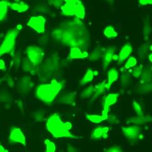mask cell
<instances>
[{
	"label": "cell",
	"instance_id": "6da1fadb",
	"mask_svg": "<svg viewBox=\"0 0 152 152\" xmlns=\"http://www.w3.org/2000/svg\"><path fill=\"white\" fill-rule=\"evenodd\" d=\"M72 125L70 122H64L58 114L54 113L49 117L46 122V128L52 136L56 138L66 137V138L80 139L81 137L73 135L70 132Z\"/></svg>",
	"mask_w": 152,
	"mask_h": 152
},
{
	"label": "cell",
	"instance_id": "7a4b0ae2",
	"mask_svg": "<svg viewBox=\"0 0 152 152\" xmlns=\"http://www.w3.org/2000/svg\"><path fill=\"white\" fill-rule=\"evenodd\" d=\"M65 86V81L58 82L56 80H52L49 84H42L36 88V97L47 104L53 102L57 95L59 94Z\"/></svg>",
	"mask_w": 152,
	"mask_h": 152
},
{
	"label": "cell",
	"instance_id": "3957f363",
	"mask_svg": "<svg viewBox=\"0 0 152 152\" xmlns=\"http://www.w3.org/2000/svg\"><path fill=\"white\" fill-rule=\"evenodd\" d=\"M18 34L19 30L17 28H12L7 32L2 44L0 46V57L5 54L12 55L14 54L16 40Z\"/></svg>",
	"mask_w": 152,
	"mask_h": 152
},
{
	"label": "cell",
	"instance_id": "277c9868",
	"mask_svg": "<svg viewBox=\"0 0 152 152\" xmlns=\"http://www.w3.org/2000/svg\"><path fill=\"white\" fill-rule=\"evenodd\" d=\"M27 58L30 60L36 67L42 61L44 57V52L39 47L36 46H28L26 51Z\"/></svg>",
	"mask_w": 152,
	"mask_h": 152
},
{
	"label": "cell",
	"instance_id": "5b68a950",
	"mask_svg": "<svg viewBox=\"0 0 152 152\" xmlns=\"http://www.w3.org/2000/svg\"><path fill=\"white\" fill-rule=\"evenodd\" d=\"M122 131L126 138L131 142L136 141L142 137L141 136V128L138 125L124 127Z\"/></svg>",
	"mask_w": 152,
	"mask_h": 152
},
{
	"label": "cell",
	"instance_id": "8992f818",
	"mask_svg": "<svg viewBox=\"0 0 152 152\" xmlns=\"http://www.w3.org/2000/svg\"><path fill=\"white\" fill-rule=\"evenodd\" d=\"M45 23L46 19L43 17L36 16L29 19L27 26L38 33H43L45 31Z\"/></svg>",
	"mask_w": 152,
	"mask_h": 152
},
{
	"label": "cell",
	"instance_id": "52a82bcc",
	"mask_svg": "<svg viewBox=\"0 0 152 152\" xmlns=\"http://www.w3.org/2000/svg\"><path fill=\"white\" fill-rule=\"evenodd\" d=\"M9 142L12 144L18 143L26 146V140L22 131L17 127H13L8 138Z\"/></svg>",
	"mask_w": 152,
	"mask_h": 152
},
{
	"label": "cell",
	"instance_id": "ba28073f",
	"mask_svg": "<svg viewBox=\"0 0 152 152\" xmlns=\"http://www.w3.org/2000/svg\"><path fill=\"white\" fill-rule=\"evenodd\" d=\"M115 48L110 47L107 48L103 55V69L105 70L108 68V66L111 64L112 60H113V56L115 55Z\"/></svg>",
	"mask_w": 152,
	"mask_h": 152
},
{
	"label": "cell",
	"instance_id": "9c48e42d",
	"mask_svg": "<svg viewBox=\"0 0 152 152\" xmlns=\"http://www.w3.org/2000/svg\"><path fill=\"white\" fill-rule=\"evenodd\" d=\"M109 128L108 127H98L93 130L91 134V138L93 140L106 139L108 136Z\"/></svg>",
	"mask_w": 152,
	"mask_h": 152
},
{
	"label": "cell",
	"instance_id": "30bf717a",
	"mask_svg": "<svg viewBox=\"0 0 152 152\" xmlns=\"http://www.w3.org/2000/svg\"><path fill=\"white\" fill-rule=\"evenodd\" d=\"M132 47L129 42L125 44L121 48L118 55V63L122 64L132 53Z\"/></svg>",
	"mask_w": 152,
	"mask_h": 152
},
{
	"label": "cell",
	"instance_id": "8fae6325",
	"mask_svg": "<svg viewBox=\"0 0 152 152\" xmlns=\"http://www.w3.org/2000/svg\"><path fill=\"white\" fill-rule=\"evenodd\" d=\"M152 121V117L149 115H142L132 117L129 118L128 122L135 125H144Z\"/></svg>",
	"mask_w": 152,
	"mask_h": 152
},
{
	"label": "cell",
	"instance_id": "7c38bea8",
	"mask_svg": "<svg viewBox=\"0 0 152 152\" xmlns=\"http://www.w3.org/2000/svg\"><path fill=\"white\" fill-rule=\"evenodd\" d=\"M89 56L87 51H81V50L78 47L71 48L69 53V58L71 60L73 59H83L88 58Z\"/></svg>",
	"mask_w": 152,
	"mask_h": 152
},
{
	"label": "cell",
	"instance_id": "4fadbf2b",
	"mask_svg": "<svg viewBox=\"0 0 152 152\" xmlns=\"http://www.w3.org/2000/svg\"><path fill=\"white\" fill-rule=\"evenodd\" d=\"M118 96H119V94L118 93H111L108 94L104 99L103 110L109 111L110 107L117 102Z\"/></svg>",
	"mask_w": 152,
	"mask_h": 152
},
{
	"label": "cell",
	"instance_id": "5bb4252c",
	"mask_svg": "<svg viewBox=\"0 0 152 152\" xmlns=\"http://www.w3.org/2000/svg\"><path fill=\"white\" fill-rule=\"evenodd\" d=\"M74 15L78 18L83 19L85 17V8L83 3L80 1L75 3H72Z\"/></svg>",
	"mask_w": 152,
	"mask_h": 152
},
{
	"label": "cell",
	"instance_id": "9a60e30c",
	"mask_svg": "<svg viewBox=\"0 0 152 152\" xmlns=\"http://www.w3.org/2000/svg\"><path fill=\"white\" fill-rule=\"evenodd\" d=\"M118 72L117 69L112 68L108 71V80L106 83L107 89H110L111 86L118 79Z\"/></svg>",
	"mask_w": 152,
	"mask_h": 152
},
{
	"label": "cell",
	"instance_id": "2e32d148",
	"mask_svg": "<svg viewBox=\"0 0 152 152\" xmlns=\"http://www.w3.org/2000/svg\"><path fill=\"white\" fill-rule=\"evenodd\" d=\"M106 83H107L105 80H103V82L99 83L95 86L94 92L92 97L93 100L98 98L99 96H101L102 94H103L106 90H107L106 88Z\"/></svg>",
	"mask_w": 152,
	"mask_h": 152
},
{
	"label": "cell",
	"instance_id": "e0dca14e",
	"mask_svg": "<svg viewBox=\"0 0 152 152\" xmlns=\"http://www.w3.org/2000/svg\"><path fill=\"white\" fill-rule=\"evenodd\" d=\"M141 84H146L152 81V70L149 67L143 69L141 75Z\"/></svg>",
	"mask_w": 152,
	"mask_h": 152
},
{
	"label": "cell",
	"instance_id": "ac0fdd59",
	"mask_svg": "<svg viewBox=\"0 0 152 152\" xmlns=\"http://www.w3.org/2000/svg\"><path fill=\"white\" fill-rule=\"evenodd\" d=\"M76 95L75 93H65L61 96L59 98V102L64 104H71L74 103L75 100Z\"/></svg>",
	"mask_w": 152,
	"mask_h": 152
},
{
	"label": "cell",
	"instance_id": "d6986e66",
	"mask_svg": "<svg viewBox=\"0 0 152 152\" xmlns=\"http://www.w3.org/2000/svg\"><path fill=\"white\" fill-rule=\"evenodd\" d=\"M9 7L13 10L20 13L25 12L28 9V4L23 2H16L11 3L9 4Z\"/></svg>",
	"mask_w": 152,
	"mask_h": 152
},
{
	"label": "cell",
	"instance_id": "ffe728a7",
	"mask_svg": "<svg viewBox=\"0 0 152 152\" xmlns=\"http://www.w3.org/2000/svg\"><path fill=\"white\" fill-rule=\"evenodd\" d=\"M103 53L104 51L102 48L100 46H98L96 48L91 52V54L88 56V58L89 60H91V61L97 60L103 56Z\"/></svg>",
	"mask_w": 152,
	"mask_h": 152
},
{
	"label": "cell",
	"instance_id": "44dd1931",
	"mask_svg": "<svg viewBox=\"0 0 152 152\" xmlns=\"http://www.w3.org/2000/svg\"><path fill=\"white\" fill-rule=\"evenodd\" d=\"M94 77V73L91 69H88L83 78L80 80V84L84 86L91 82Z\"/></svg>",
	"mask_w": 152,
	"mask_h": 152
},
{
	"label": "cell",
	"instance_id": "7402d4cb",
	"mask_svg": "<svg viewBox=\"0 0 152 152\" xmlns=\"http://www.w3.org/2000/svg\"><path fill=\"white\" fill-rule=\"evenodd\" d=\"M132 83V77L126 72L123 73L121 76V84L122 88H127Z\"/></svg>",
	"mask_w": 152,
	"mask_h": 152
},
{
	"label": "cell",
	"instance_id": "603a6c76",
	"mask_svg": "<svg viewBox=\"0 0 152 152\" xmlns=\"http://www.w3.org/2000/svg\"><path fill=\"white\" fill-rule=\"evenodd\" d=\"M9 3L7 1H0V22L4 20L8 13Z\"/></svg>",
	"mask_w": 152,
	"mask_h": 152
},
{
	"label": "cell",
	"instance_id": "cb8c5ba5",
	"mask_svg": "<svg viewBox=\"0 0 152 152\" xmlns=\"http://www.w3.org/2000/svg\"><path fill=\"white\" fill-rule=\"evenodd\" d=\"M94 92V87L93 86H89L85 88L83 92L80 94V98L83 99H86L93 96Z\"/></svg>",
	"mask_w": 152,
	"mask_h": 152
},
{
	"label": "cell",
	"instance_id": "d4e9b609",
	"mask_svg": "<svg viewBox=\"0 0 152 152\" xmlns=\"http://www.w3.org/2000/svg\"><path fill=\"white\" fill-rule=\"evenodd\" d=\"M137 93L141 94H146L152 91V83L142 84L137 89Z\"/></svg>",
	"mask_w": 152,
	"mask_h": 152
},
{
	"label": "cell",
	"instance_id": "484cf974",
	"mask_svg": "<svg viewBox=\"0 0 152 152\" xmlns=\"http://www.w3.org/2000/svg\"><path fill=\"white\" fill-rule=\"evenodd\" d=\"M104 35L108 38H114L117 36V33L112 26H108L104 30Z\"/></svg>",
	"mask_w": 152,
	"mask_h": 152
},
{
	"label": "cell",
	"instance_id": "4316f807",
	"mask_svg": "<svg viewBox=\"0 0 152 152\" xmlns=\"http://www.w3.org/2000/svg\"><path fill=\"white\" fill-rule=\"evenodd\" d=\"M88 119L94 124H99L102 121H105L102 115H91V114H88L86 115Z\"/></svg>",
	"mask_w": 152,
	"mask_h": 152
},
{
	"label": "cell",
	"instance_id": "83f0119b",
	"mask_svg": "<svg viewBox=\"0 0 152 152\" xmlns=\"http://www.w3.org/2000/svg\"><path fill=\"white\" fill-rule=\"evenodd\" d=\"M148 53V47L147 45H142L138 50V57L141 60L146 58Z\"/></svg>",
	"mask_w": 152,
	"mask_h": 152
},
{
	"label": "cell",
	"instance_id": "f1b7e54d",
	"mask_svg": "<svg viewBox=\"0 0 152 152\" xmlns=\"http://www.w3.org/2000/svg\"><path fill=\"white\" fill-rule=\"evenodd\" d=\"M132 107L135 113H136L137 115H144L143 110H142V108L141 107V104L136 101H134L132 103Z\"/></svg>",
	"mask_w": 152,
	"mask_h": 152
},
{
	"label": "cell",
	"instance_id": "f546056e",
	"mask_svg": "<svg viewBox=\"0 0 152 152\" xmlns=\"http://www.w3.org/2000/svg\"><path fill=\"white\" fill-rule=\"evenodd\" d=\"M142 70H143V66H142V65H140L138 66H136V67H134V69L132 70V77H134L135 78L140 77L141 75Z\"/></svg>",
	"mask_w": 152,
	"mask_h": 152
},
{
	"label": "cell",
	"instance_id": "4dcf8cb0",
	"mask_svg": "<svg viewBox=\"0 0 152 152\" xmlns=\"http://www.w3.org/2000/svg\"><path fill=\"white\" fill-rule=\"evenodd\" d=\"M137 64V60L134 58V57H130V58L127 60L126 63L124 65V68L126 69H129L130 68L134 67V66Z\"/></svg>",
	"mask_w": 152,
	"mask_h": 152
},
{
	"label": "cell",
	"instance_id": "1f68e13d",
	"mask_svg": "<svg viewBox=\"0 0 152 152\" xmlns=\"http://www.w3.org/2000/svg\"><path fill=\"white\" fill-rule=\"evenodd\" d=\"M45 144L46 145V150L48 152H53L56 150V146L54 142L51 141L49 140H46L45 141Z\"/></svg>",
	"mask_w": 152,
	"mask_h": 152
},
{
	"label": "cell",
	"instance_id": "d6a6232c",
	"mask_svg": "<svg viewBox=\"0 0 152 152\" xmlns=\"http://www.w3.org/2000/svg\"><path fill=\"white\" fill-rule=\"evenodd\" d=\"M107 120L109 123L112 124H118V122H119L117 116L113 115H108V117Z\"/></svg>",
	"mask_w": 152,
	"mask_h": 152
},
{
	"label": "cell",
	"instance_id": "836d02e7",
	"mask_svg": "<svg viewBox=\"0 0 152 152\" xmlns=\"http://www.w3.org/2000/svg\"><path fill=\"white\" fill-rule=\"evenodd\" d=\"M106 151L107 152H121L122 151V149L121 146L115 145L110 147V148L106 150Z\"/></svg>",
	"mask_w": 152,
	"mask_h": 152
},
{
	"label": "cell",
	"instance_id": "e575fe53",
	"mask_svg": "<svg viewBox=\"0 0 152 152\" xmlns=\"http://www.w3.org/2000/svg\"><path fill=\"white\" fill-rule=\"evenodd\" d=\"M13 65H15V66H18L19 65H20V62H21V59H20V56L19 55H16L15 54L13 55Z\"/></svg>",
	"mask_w": 152,
	"mask_h": 152
},
{
	"label": "cell",
	"instance_id": "d590c367",
	"mask_svg": "<svg viewBox=\"0 0 152 152\" xmlns=\"http://www.w3.org/2000/svg\"><path fill=\"white\" fill-rule=\"evenodd\" d=\"M150 32V27L149 25V23L148 22V24H147V22L145 23V27H144V34L147 36L149 34Z\"/></svg>",
	"mask_w": 152,
	"mask_h": 152
},
{
	"label": "cell",
	"instance_id": "8d00e7d4",
	"mask_svg": "<svg viewBox=\"0 0 152 152\" xmlns=\"http://www.w3.org/2000/svg\"><path fill=\"white\" fill-rule=\"evenodd\" d=\"M139 2L141 5H148L152 4V0H139Z\"/></svg>",
	"mask_w": 152,
	"mask_h": 152
},
{
	"label": "cell",
	"instance_id": "74e56055",
	"mask_svg": "<svg viewBox=\"0 0 152 152\" xmlns=\"http://www.w3.org/2000/svg\"><path fill=\"white\" fill-rule=\"evenodd\" d=\"M6 68L5 63L3 60L0 59V70H4Z\"/></svg>",
	"mask_w": 152,
	"mask_h": 152
},
{
	"label": "cell",
	"instance_id": "f35d334b",
	"mask_svg": "<svg viewBox=\"0 0 152 152\" xmlns=\"http://www.w3.org/2000/svg\"><path fill=\"white\" fill-rule=\"evenodd\" d=\"M64 1L65 3H75L76 2L79 1V0H64Z\"/></svg>",
	"mask_w": 152,
	"mask_h": 152
},
{
	"label": "cell",
	"instance_id": "ab89813d",
	"mask_svg": "<svg viewBox=\"0 0 152 152\" xmlns=\"http://www.w3.org/2000/svg\"><path fill=\"white\" fill-rule=\"evenodd\" d=\"M4 151H7V150L4 149V146L0 144V152H4Z\"/></svg>",
	"mask_w": 152,
	"mask_h": 152
},
{
	"label": "cell",
	"instance_id": "60d3db41",
	"mask_svg": "<svg viewBox=\"0 0 152 152\" xmlns=\"http://www.w3.org/2000/svg\"><path fill=\"white\" fill-rule=\"evenodd\" d=\"M148 58H149V60H150V62L152 63V53H151V54L149 55Z\"/></svg>",
	"mask_w": 152,
	"mask_h": 152
},
{
	"label": "cell",
	"instance_id": "b9f144b4",
	"mask_svg": "<svg viewBox=\"0 0 152 152\" xmlns=\"http://www.w3.org/2000/svg\"><path fill=\"white\" fill-rule=\"evenodd\" d=\"M15 1L16 2H19V1H20V0H15Z\"/></svg>",
	"mask_w": 152,
	"mask_h": 152
},
{
	"label": "cell",
	"instance_id": "7bdbcfd3",
	"mask_svg": "<svg viewBox=\"0 0 152 152\" xmlns=\"http://www.w3.org/2000/svg\"><path fill=\"white\" fill-rule=\"evenodd\" d=\"M150 50H152V45H151V46H150Z\"/></svg>",
	"mask_w": 152,
	"mask_h": 152
},
{
	"label": "cell",
	"instance_id": "ee69618b",
	"mask_svg": "<svg viewBox=\"0 0 152 152\" xmlns=\"http://www.w3.org/2000/svg\"><path fill=\"white\" fill-rule=\"evenodd\" d=\"M1 80H2V79H0V83H1Z\"/></svg>",
	"mask_w": 152,
	"mask_h": 152
},
{
	"label": "cell",
	"instance_id": "f6af8a7d",
	"mask_svg": "<svg viewBox=\"0 0 152 152\" xmlns=\"http://www.w3.org/2000/svg\"><path fill=\"white\" fill-rule=\"evenodd\" d=\"M151 70H152V67H151Z\"/></svg>",
	"mask_w": 152,
	"mask_h": 152
}]
</instances>
